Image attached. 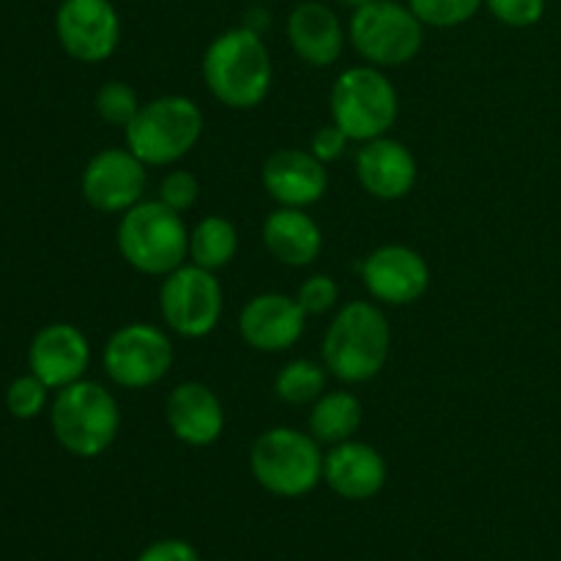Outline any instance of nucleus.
Here are the masks:
<instances>
[{
  "label": "nucleus",
  "instance_id": "1",
  "mask_svg": "<svg viewBox=\"0 0 561 561\" xmlns=\"http://www.w3.org/2000/svg\"><path fill=\"white\" fill-rule=\"evenodd\" d=\"M274 66L261 33L230 27L203 53V82L219 104L230 110H255L272 91Z\"/></svg>",
  "mask_w": 561,
  "mask_h": 561
},
{
  "label": "nucleus",
  "instance_id": "2",
  "mask_svg": "<svg viewBox=\"0 0 561 561\" xmlns=\"http://www.w3.org/2000/svg\"><path fill=\"white\" fill-rule=\"evenodd\" d=\"M392 327L373 301H348L334 312L321 343V362L340 383L373 381L387 367Z\"/></svg>",
  "mask_w": 561,
  "mask_h": 561
},
{
  "label": "nucleus",
  "instance_id": "3",
  "mask_svg": "<svg viewBox=\"0 0 561 561\" xmlns=\"http://www.w3.org/2000/svg\"><path fill=\"white\" fill-rule=\"evenodd\" d=\"M115 244L121 257L146 277H168L190 261V228L184 214L162 201H140L121 214Z\"/></svg>",
  "mask_w": 561,
  "mask_h": 561
},
{
  "label": "nucleus",
  "instance_id": "4",
  "mask_svg": "<svg viewBox=\"0 0 561 561\" xmlns=\"http://www.w3.org/2000/svg\"><path fill=\"white\" fill-rule=\"evenodd\" d=\"M49 427L55 442L69 455L82 460L99 458L118 438V400L99 381L80 378L55 392L49 405Z\"/></svg>",
  "mask_w": 561,
  "mask_h": 561
},
{
  "label": "nucleus",
  "instance_id": "5",
  "mask_svg": "<svg viewBox=\"0 0 561 561\" xmlns=\"http://www.w3.org/2000/svg\"><path fill=\"white\" fill-rule=\"evenodd\" d=\"M323 449L299 427H268L250 449V471L257 485L279 499H301L323 482Z\"/></svg>",
  "mask_w": 561,
  "mask_h": 561
},
{
  "label": "nucleus",
  "instance_id": "6",
  "mask_svg": "<svg viewBox=\"0 0 561 561\" xmlns=\"http://www.w3.org/2000/svg\"><path fill=\"white\" fill-rule=\"evenodd\" d=\"M203 126L206 121L201 107L190 96L168 93L142 104L135 121L124 129L126 148L148 168H168L192 153L201 142Z\"/></svg>",
  "mask_w": 561,
  "mask_h": 561
},
{
  "label": "nucleus",
  "instance_id": "7",
  "mask_svg": "<svg viewBox=\"0 0 561 561\" xmlns=\"http://www.w3.org/2000/svg\"><path fill=\"white\" fill-rule=\"evenodd\" d=\"M329 110H332V124H337L351 142L376 140L389 135L398 121V88L378 66H351L334 80Z\"/></svg>",
  "mask_w": 561,
  "mask_h": 561
},
{
  "label": "nucleus",
  "instance_id": "8",
  "mask_svg": "<svg viewBox=\"0 0 561 561\" xmlns=\"http://www.w3.org/2000/svg\"><path fill=\"white\" fill-rule=\"evenodd\" d=\"M348 42L365 64L398 69L411 64L425 44V25L398 0H370L351 14Z\"/></svg>",
  "mask_w": 561,
  "mask_h": 561
},
{
  "label": "nucleus",
  "instance_id": "9",
  "mask_svg": "<svg viewBox=\"0 0 561 561\" xmlns=\"http://www.w3.org/2000/svg\"><path fill=\"white\" fill-rule=\"evenodd\" d=\"M225 294L217 272L186 261L159 285V312L164 327L186 340H203L219 327Z\"/></svg>",
  "mask_w": 561,
  "mask_h": 561
},
{
  "label": "nucleus",
  "instance_id": "10",
  "mask_svg": "<svg viewBox=\"0 0 561 561\" xmlns=\"http://www.w3.org/2000/svg\"><path fill=\"white\" fill-rule=\"evenodd\" d=\"M175 362L173 340L153 323L135 321L115 329L102 351L110 381L124 389H148L162 381Z\"/></svg>",
  "mask_w": 561,
  "mask_h": 561
},
{
  "label": "nucleus",
  "instance_id": "11",
  "mask_svg": "<svg viewBox=\"0 0 561 561\" xmlns=\"http://www.w3.org/2000/svg\"><path fill=\"white\" fill-rule=\"evenodd\" d=\"M55 36L80 64H102L121 44V14L113 0H60Z\"/></svg>",
  "mask_w": 561,
  "mask_h": 561
},
{
  "label": "nucleus",
  "instance_id": "12",
  "mask_svg": "<svg viewBox=\"0 0 561 561\" xmlns=\"http://www.w3.org/2000/svg\"><path fill=\"white\" fill-rule=\"evenodd\" d=\"M80 190L93 211L124 214L146 201L148 164H142L129 148H104L88 159Z\"/></svg>",
  "mask_w": 561,
  "mask_h": 561
},
{
  "label": "nucleus",
  "instance_id": "13",
  "mask_svg": "<svg viewBox=\"0 0 561 561\" xmlns=\"http://www.w3.org/2000/svg\"><path fill=\"white\" fill-rule=\"evenodd\" d=\"M359 272L367 294L389 307L414 305L431 288V266L422 252L405 244L376 247L359 263Z\"/></svg>",
  "mask_w": 561,
  "mask_h": 561
},
{
  "label": "nucleus",
  "instance_id": "14",
  "mask_svg": "<svg viewBox=\"0 0 561 561\" xmlns=\"http://www.w3.org/2000/svg\"><path fill=\"white\" fill-rule=\"evenodd\" d=\"M88 365H91V343L75 323H47L38 329L27 348V367L53 392L85 378Z\"/></svg>",
  "mask_w": 561,
  "mask_h": 561
},
{
  "label": "nucleus",
  "instance_id": "15",
  "mask_svg": "<svg viewBox=\"0 0 561 561\" xmlns=\"http://www.w3.org/2000/svg\"><path fill=\"white\" fill-rule=\"evenodd\" d=\"M307 312L296 296L257 294L244 305L239 316V334L250 348L261 354H283L294 348L305 334Z\"/></svg>",
  "mask_w": 561,
  "mask_h": 561
},
{
  "label": "nucleus",
  "instance_id": "16",
  "mask_svg": "<svg viewBox=\"0 0 561 561\" xmlns=\"http://www.w3.org/2000/svg\"><path fill=\"white\" fill-rule=\"evenodd\" d=\"M263 190L277 206L310 208L323 201L329 190L327 164L312 157L310 148H279L263 162Z\"/></svg>",
  "mask_w": 561,
  "mask_h": 561
},
{
  "label": "nucleus",
  "instance_id": "17",
  "mask_svg": "<svg viewBox=\"0 0 561 561\" xmlns=\"http://www.w3.org/2000/svg\"><path fill=\"white\" fill-rule=\"evenodd\" d=\"M416 175L420 168L411 148L389 135L362 142L356 153V179L376 201L392 203L409 197L416 186Z\"/></svg>",
  "mask_w": 561,
  "mask_h": 561
},
{
  "label": "nucleus",
  "instance_id": "18",
  "mask_svg": "<svg viewBox=\"0 0 561 561\" xmlns=\"http://www.w3.org/2000/svg\"><path fill=\"white\" fill-rule=\"evenodd\" d=\"M164 422L186 447H211L225 433L222 400L206 383L184 381L164 400Z\"/></svg>",
  "mask_w": 561,
  "mask_h": 561
},
{
  "label": "nucleus",
  "instance_id": "19",
  "mask_svg": "<svg viewBox=\"0 0 561 561\" xmlns=\"http://www.w3.org/2000/svg\"><path fill=\"white\" fill-rule=\"evenodd\" d=\"M387 460L365 442L334 444L323 458V482L345 502H367L387 485Z\"/></svg>",
  "mask_w": 561,
  "mask_h": 561
},
{
  "label": "nucleus",
  "instance_id": "20",
  "mask_svg": "<svg viewBox=\"0 0 561 561\" xmlns=\"http://www.w3.org/2000/svg\"><path fill=\"white\" fill-rule=\"evenodd\" d=\"M288 42L307 66L327 69L343 58L348 33L327 3L305 0L288 14Z\"/></svg>",
  "mask_w": 561,
  "mask_h": 561
},
{
  "label": "nucleus",
  "instance_id": "21",
  "mask_svg": "<svg viewBox=\"0 0 561 561\" xmlns=\"http://www.w3.org/2000/svg\"><path fill=\"white\" fill-rule=\"evenodd\" d=\"M263 244L283 266H312L323 250L321 225L307 214V208L277 206L263 222Z\"/></svg>",
  "mask_w": 561,
  "mask_h": 561
},
{
  "label": "nucleus",
  "instance_id": "22",
  "mask_svg": "<svg viewBox=\"0 0 561 561\" xmlns=\"http://www.w3.org/2000/svg\"><path fill=\"white\" fill-rule=\"evenodd\" d=\"M362 420H365V411H362L359 398L348 389H334V392H323L321 398L312 403L310 409V436L318 444H334L351 442V438L359 433Z\"/></svg>",
  "mask_w": 561,
  "mask_h": 561
},
{
  "label": "nucleus",
  "instance_id": "23",
  "mask_svg": "<svg viewBox=\"0 0 561 561\" xmlns=\"http://www.w3.org/2000/svg\"><path fill=\"white\" fill-rule=\"evenodd\" d=\"M239 252V230L228 217H203L195 228H190V263L219 272L228 266Z\"/></svg>",
  "mask_w": 561,
  "mask_h": 561
},
{
  "label": "nucleus",
  "instance_id": "24",
  "mask_svg": "<svg viewBox=\"0 0 561 561\" xmlns=\"http://www.w3.org/2000/svg\"><path fill=\"white\" fill-rule=\"evenodd\" d=\"M329 370L323 362L294 359L274 378V394L288 405H310L327 392Z\"/></svg>",
  "mask_w": 561,
  "mask_h": 561
},
{
  "label": "nucleus",
  "instance_id": "25",
  "mask_svg": "<svg viewBox=\"0 0 561 561\" xmlns=\"http://www.w3.org/2000/svg\"><path fill=\"white\" fill-rule=\"evenodd\" d=\"M425 27H458L480 14L485 0H405Z\"/></svg>",
  "mask_w": 561,
  "mask_h": 561
},
{
  "label": "nucleus",
  "instance_id": "26",
  "mask_svg": "<svg viewBox=\"0 0 561 561\" xmlns=\"http://www.w3.org/2000/svg\"><path fill=\"white\" fill-rule=\"evenodd\" d=\"M93 107H96V115L110 126H126L135 121V115L140 113V99H137V91L131 85L121 80L104 82L96 91V99H93Z\"/></svg>",
  "mask_w": 561,
  "mask_h": 561
},
{
  "label": "nucleus",
  "instance_id": "27",
  "mask_svg": "<svg viewBox=\"0 0 561 561\" xmlns=\"http://www.w3.org/2000/svg\"><path fill=\"white\" fill-rule=\"evenodd\" d=\"M49 392L53 389L42 381V378L33 376L31 370L25 376H16L14 381L5 389V409L14 420L31 422L36 416H42V411H47L49 405Z\"/></svg>",
  "mask_w": 561,
  "mask_h": 561
},
{
  "label": "nucleus",
  "instance_id": "28",
  "mask_svg": "<svg viewBox=\"0 0 561 561\" xmlns=\"http://www.w3.org/2000/svg\"><path fill=\"white\" fill-rule=\"evenodd\" d=\"M296 301H299L307 316H327L340 301L337 279L329 277V274H312L299 285Z\"/></svg>",
  "mask_w": 561,
  "mask_h": 561
},
{
  "label": "nucleus",
  "instance_id": "29",
  "mask_svg": "<svg viewBox=\"0 0 561 561\" xmlns=\"http://www.w3.org/2000/svg\"><path fill=\"white\" fill-rule=\"evenodd\" d=\"M197 197H201V184H197V179L190 170H170L162 179V184H159V201L179 214L195 208Z\"/></svg>",
  "mask_w": 561,
  "mask_h": 561
},
{
  "label": "nucleus",
  "instance_id": "30",
  "mask_svg": "<svg viewBox=\"0 0 561 561\" xmlns=\"http://www.w3.org/2000/svg\"><path fill=\"white\" fill-rule=\"evenodd\" d=\"M485 9L507 27H531L546 14V0H485Z\"/></svg>",
  "mask_w": 561,
  "mask_h": 561
},
{
  "label": "nucleus",
  "instance_id": "31",
  "mask_svg": "<svg viewBox=\"0 0 561 561\" xmlns=\"http://www.w3.org/2000/svg\"><path fill=\"white\" fill-rule=\"evenodd\" d=\"M348 142H351L348 135H345L337 124H329V126H321V129L312 135L310 151H312V157L321 159L323 164H332L343 157L345 148H348Z\"/></svg>",
  "mask_w": 561,
  "mask_h": 561
},
{
  "label": "nucleus",
  "instance_id": "32",
  "mask_svg": "<svg viewBox=\"0 0 561 561\" xmlns=\"http://www.w3.org/2000/svg\"><path fill=\"white\" fill-rule=\"evenodd\" d=\"M137 561H201L195 546L186 540H157L137 557Z\"/></svg>",
  "mask_w": 561,
  "mask_h": 561
},
{
  "label": "nucleus",
  "instance_id": "33",
  "mask_svg": "<svg viewBox=\"0 0 561 561\" xmlns=\"http://www.w3.org/2000/svg\"><path fill=\"white\" fill-rule=\"evenodd\" d=\"M334 3L345 5V9H351V11H356V9H362L365 3H370V0H334Z\"/></svg>",
  "mask_w": 561,
  "mask_h": 561
}]
</instances>
